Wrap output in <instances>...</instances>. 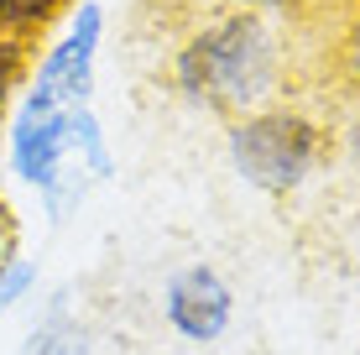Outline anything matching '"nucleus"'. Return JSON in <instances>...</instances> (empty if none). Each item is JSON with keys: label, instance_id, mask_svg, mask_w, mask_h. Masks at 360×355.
Returning <instances> with one entry per match:
<instances>
[{"label": "nucleus", "instance_id": "f257e3e1", "mask_svg": "<svg viewBox=\"0 0 360 355\" xmlns=\"http://www.w3.org/2000/svg\"><path fill=\"white\" fill-rule=\"evenodd\" d=\"M172 84L219 115L266 110L288 89V37L266 21V11L230 6L183 37L172 53Z\"/></svg>", "mask_w": 360, "mask_h": 355}, {"label": "nucleus", "instance_id": "f03ea898", "mask_svg": "<svg viewBox=\"0 0 360 355\" xmlns=\"http://www.w3.org/2000/svg\"><path fill=\"white\" fill-rule=\"evenodd\" d=\"M324 157V126L292 105H266L230 120V162L262 193H297Z\"/></svg>", "mask_w": 360, "mask_h": 355}, {"label": "nucleus", "instance_id": "7ed1b4c3", "mask_svg": "<svg viewBox=\"0 0 360 355\" xmlns=\"http://www.w3.org/2000/svg\"><path fill=\"white\" fill-rule=\"evenodd\" d=\"M99 37H105V11H99L94 0H79L68 32L58 37V42L42 53V63H37V79H32L27 100L32 105H47V110L84 105V100H89V89H94Z\"/></svg>", "mask_w": 360, "mask_h": 355}, {"label": "nucleus", "instance_id": "20e7f679", "mask_svg": "<svg viewBox=\"0 0 360 355\" xmlns=\"http://www.w3.org/2000/svg\"><path fill=\"white\" fill-rule=\"evenodd\" d=\"M11 167L21 183H32L37 193H53L58 183H68L79 167H68V131L63 110H47L21 100L16 120H11Z\"/></svg>", "mask_w": 360, "mask_h": 355}, {"label": "nucleus", "instance_id": "39448f33", "mask_svg": "<svg viewBox=\"0 0 360 355\" xmlns=\"http://www.w3.org/2000/svg\"><path fill=\"white\" fill-rule=\"evenodd\" d=\"M162 314H167V324L178 329L183 340L209 345V340H219L230 329V319H235V292H230V283L214 272V266L193 262L167 283Z\"/></svg>", "mask_w": 360, "mask_h": 355}, {"label": "nucleus", "instance_id": "423d86ee", "mask_svg": "<svg viewBox=\"0 0 360 355\" xmlns=\"http://www.w3.org/2000/svg\"><path fill=\"white\" fill-rule=\"evenodd\" d=\"M63 131H68V162H79V173H89V178H110L115 173L110 141H105V131H99L89 105L63 110Z\"/></svg>", "mask_w": 360, "mask_h": 355}, {"label": "nucleus", "instance_id": "0eeeda50", "mask_svg": "<svg viewBox=\"0 0 360 355\" xmlns=\"http://www.w3.org/2000/svg\"><path fill=\"white\" fill-rule=\"evenodd\" d=\"M63 11L68 0H0V27H6V37L32 47V37H42Z\"/></svg>", "mask_w": 360, "mask_h": 355}, {"label": "nucleus", "instance_id": "6e6552de", "mask_svg": "<svg viewBox=\"0 0 360 355\" xmlns=\"http://www.w3.org/2000/svg\"><path fill=\"white\" fill-rule=\"evenodd\" d=\"M27 355H89V340H84V329L73 324L63 309H53L32 329V350Z\"/></svg>", "mask_w": 360, "mask_h": 355}, {"label": "nucleus", "instance_id": "1a4fd4ad", "mask_svg": "<svg viewBox=\"0 0 360 355\" xmlns=\"http://www.w3.org/2000/svg\"><path fill=\"white\" fill-rule=\"evenodd\" d=\"M27 63H32V47L16 42V37H0V115H6L11 94L21 89V79H27Z\"/></svg>", "mask_w": 360, "mask_h": 355}, {"label": "nucleus", "instance_id": "9d476101", "mask_svg": "<svg viewBox=\"0 0 360 355\" xmlns=\"http://www.w3.org/2000/svg\"><path fill=\"white\" fill-rule=\"evenodd\" d=\"M340 79L360 94V0L350 6V16H345V32H340Z\"/></svg>", "mask_w": 360, "mask_h": 355}, {"label": "nucleus", "instance_id": "9b49d317", "mask_svg": "<svg viewBox=\"0 0 360 355\" xmlns=\"http://www.w3.org/2000/svg\"><path fill=\"white\" fill-rule=\"evenodd\" d=\"M32 283H37V266H32V262H21V256H16L11 266H0V314L16 309V303L32 292Z\"/></svg>", "mask_w": 360, "mask_h": 355}, {"label": "nucleus", "instance_id": "f8f14e48", "mask_svg": "<svg viewBox=\"0 0 360 355\" xmlns=\"http://www.w3.org/2000/svg\"><path fill=\"white\" fill-rule=\"evenodd\" d=\"M16 262V214L0 204V266Z\"/></svg>", "mask_w": 360, "mask_h": 355}, {"label": "nucleus", "instance_id": "ddd939ff", "mask_svg": "<svg viewBox=\"0 0 360 355\" xmlns=\"http://www.w3.org/2000/svg\"><path fill=\"white\" fill-rule=\"evenodd\" d=\"M225 6H245V11H303V6H319V0H225Z\"/></svg>", "mask_w": 360, "mask_h": 355}, {"label": "nucleus", "instance_id": "4468645a", "mask_svg": "<svg viewBox=\"0 0 360 355\" xmlns=\"http://www.w3.org/2000/svg\"><path fill=\"white\" fill-rule=\"evenodd\" d=\"M0 37H6V27H0Z\"/></svg>", "mask_w": 360, "mask_h": 355}]
</instances>
